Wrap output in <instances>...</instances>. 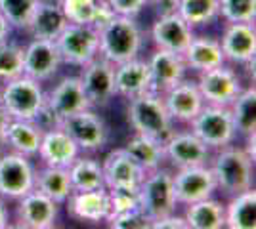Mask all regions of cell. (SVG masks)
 <instances>
[{
    "instance_id": "6da1fadb",
    "label": "cell",
    "mask_w": 256,
    "mask_h": 229,
    "mask_svg": "<svg viewBox=\"0 0 256 229\" xmlns=\"http://www.w3.org/2000/svg\"><path fill=\"white\" fill-rule=\"evenodd\" d=\"M208 166L216 180V187L226 195L232 197L254 187V157L245 147H237L232 143L216 149Z\"/></svg>"
},
{
    "instance_id": "7a4b0ae2",
    "label": "cell",
    "mask_w": 256,
    "mask_h": 229,
    "mask_svg": "<svg viewBox=\"0 0 256 229\" xmlns=\"http://www.w3.org/2000/svg\"><path fill=\"white\" fill-rule=\"evenodd\" d=\"M126 117L136 134H144L160 143H164L176 132L174 120L164 107L162 94L153 90L128 99Z\"/></svg>"
},
{
    "instance_id": "3957f363",
    "label": "cell",
    "mask_w": 256,
    "mask_h": 229,
    "mask_svg": "<svg viewBox=\"0 0 256 229\" xmlns=\"http://www.w3.org/2000/svg\"><path fill=\"white\" fill-rule=\"evenodd\" d=\"M100 34V55L111 63H122L138 57L142 50V29L136 23V17L115 15Z\"/></svg>"
},
{
    "instance_id": "277c9868",
    "label": "cell",
    "mask_w": 256,
    "mask_h": 229,
    "mask_svg": "<svg viewBox=\"0 0 256 229\" xmlns=\"http://www.w3.org/2000/svg\"><path fill=\"white\" fill-rule=\"evenodd\" d=\"M0 105L8 111L12 119L38 120L46 105V92L42 82L27 75L2 82Z\"/></svg>"
},
{
    "instance_id": "5b68a950",
    "label": "cell",
    "mask_w": 256,
    "mask_h": 229,
    "mask_svg": "<svg viewBox=\"0 0 256 229\" xmlns=\"http://www.w3.org/2000/svg\"><path fill=\"white\" fill-rule=\"evenodd\" d=\"M88 107L90 103L84 94L80 76H64L46 94V105H44L42 115L38 117V122L44 128L58 126L64 119Z\"/></svg>"
},
{
    "instance_id": "8992f818",
    "label": "cell",
    "mask_w": 256,
    "mask_h": 229,
    "mask_svg": "<svg viewBox=\"0 0 256 229\" xmlns=\"http://www.w3.org/2000/svg\"><path fill=\"white\" fill-rule=\"evenodd\" d=\"M140 193V208L148 216L151 224L155 220L162 218L166 214L176 212V197L172 187V172L166 168H157L148 172L138 187Z\"/></svg>"
},
{
    "instance_id": "52a82bcc",
    "label": "cell",
    "mask_w": 256,
    "mask_h": 229,
    "mask_svg": "<svg viewBox=\"0 0 256 229\" xmlns=\"http://www.w3.org/2000/svg\"><path fill=\"white\" fill-rule=\"evenodd\" d=\"M190 130L214 151L222 149L226 145H232L237 138L232 111L224 105L204 103L203 109L190 122Z\"/></svg>"
},
{
    "instance_id": "ba28073f",
    "label": "cell",
    "mask_w": 256,
    "mask_h": 229,
    "mask_svg": "<svg viewBox=\"0 0 256 229\" xmlns=\"http://www.w3.org/2000/svg\"><path fill=\"white\" fill-rule=\"evenodd\" d=\"M54 42L67 65L84 67L100 55V34L92 25L67 23Z\"/></svg>"
},
{
    "instance_id": "9c48e42d",
    "label": "cell",
    "mask_w": 256,
    "mask_h": 229,
    "mask_svg": "<svg viewBox=\"0 0 256 229\" xmlns=\"http://www.w3.org/2000/svg\"><path fill=\"white\" fill-rule=\"evenodd\" d=\"M58 126H62L73 138L80 153H96L104 149L109 142V126L94 107L78 111L64 119Z\"/></svg>"
},
{
    "instance_id": "30bf717a",
    "label": "cell",
    "mask_w": 256,
    "mask_h": 229,
    "mask_svg": "<svg viewBox=\"0 0 256 229\" xmlns=\"http://www.w3.org/2000/svg\"><path fill=\"white\" fill-rule=\"evenodd\" d=\"M34 170L31 157L10 149L0 153V197L18 201L34 189Z\"/></svg>"
},
{
    "instance_id": "8fae6325",
    "label": "cell",
    "mask_w": 256,
    "mask_h": 229,
    "mask_svg": "<svg viewBox=\"0 0 256 229\" xmlns=\"http://www.w3.org/2000/svg\"><path fill=\"white\" fill-rule=\"evenodd\" d=\"M172 187H174L176 203L182 207L214 197L218 189L208 164L176 168V172H172Z\"/></svg>"
},
{
    "instance_id": "7c38bea8",
    "label": "cell",
    "mask_w": 256,
    "mask_h": 229,
    "mask_svg": "<svg viewBox=\"0 0 256 229\" xmlns=\"http://www.w3.org/2000/svg\"><path fill=\"white\" fill-rule=\"evenodd\" d=\"M60 220V205L50 197L31 189L16 201V226L25 229H52Z\"/></svg>"
},
{
    "instance_id": "4fadbf2b",
    "label": "cell",
    "mask_w": 256,
    "mask_h": 229,
    "mask_svg": "<svg viewBox=\"0 0 256 229\" xmlns=\"http://www.w3.org/2000/svg\"><path fill=\"white\" fill-rule=\"evenodd\" d=\"M80 82L84 88V94L88 98L90 107H107L111 103V99L117 96L115 92V63H111L109 59L98 55L96 59H92L90 63L80 67Z\"/></svg>"
},
{
    "instance_id": "5bb4252c",
    "label": "cell",
    "mask_w": 256,
    "mask_h": 229,
    "mask_svg": "<svg viewBox=\"0 0 256 229\" xmlns=\"http://www.w3.org/2000/svg\"><path fill=\"white\" fill-rule=\"evenodd\" d=\"M197 88L208 105H224L230 107L237 94L243 90L241 76L230 65H218L214 69L199 73Z\"/></svg>"
},
{
    "instance_id": "9a60e30c",
    "label": "cell",
    "mask_w": 256,
    "mask_h": 229,
    "mask_svg": "<svg viewBox=\"0 0 256 229\" xmlns=\"http://www.w3.org/2000/svg\"><path fill=\"white\" fill-rule=\"evenodd\" d=\"M210 157L212 149L201 142L192 130L174 132L164 142V161H168L174 168L208 164Z\"/></svg>"
},
{
    "instance_id": "2e32d148",
    "label": "cell",
    "mask_w": 256,
    "mask_h": 229,
    "mask_svg": "<svg viewBox=\"0 0 256 229\" xmlns=\"http://www.w3.org/2000/svg\"><path fill=\"white\" fill-rule=\"evenodd\" d=\"M64 63L62 54L54 40H40L32 38L25 46L23 55V75L31 76L38 82L50 80Z\"/></svg>"
},
{
    "instance_id": "e0dca14e",
    "label": "cell",
    "mask_w": 256,
    "mask_h": 229,
    "mask_svg": "<svg viewBox=\"0 0 256 229\" xmlns=\"http://www.w3.org/2000/svg\"><path fill=\"white\" fill-rule=\"evenodd\" d=\"M226 63L246 65L254 61L256 29L254 23H228L220 38Z\"/></svg>"
},
{
    "instance_id": "ac0fdd59",
    "label": "cell",
    "mask_w": 256,
    "mask_h": 229,
    "mask_svg": "<svg viewBox=\"0 0 256 229\" xmlns=\"http://www.w3.org/2000/svg\"><path fill=\"white\" fill-rule=\"evenodd\" d=\"M69 218L82 224H104L109 218V195L107 187L92 191H71L64 203Z\"/></svg>"
},
{
    "instance_id": "d6986e66",
    "label": "cell",
    "mask_w": 256,
    "mask_h": 229,
    "mask_svg": "<svg viewBox=\"0 0 256 229\" xmlns=\"http://www.w3.org/2000/svg\"><path fill=\"white\" fill-rule=\"evenodd\" d=\"M162 99H164V107L168 111L170 119L182 124H190L204 105V99L197 88V82L188 80V78L168 88L162 94Z\"/></svg>"
},
{
    "instance_id": "ffe728a7",
    "label": "cell",
    "mask_w": 256,
    "mask_h": 229,
    "mask_svg": "<svg viewBox=\"0 0 256 229\" xmlns=\"http://www.w3.org/2000/svg\"><path fill=\"white\" fill-rule=\"evenodd\" d=\"M193 38V29L182 19L176 11L159 13L151 27V40L155 48L184 54L190 40Z\"/></svg>"
},
{
    "instance_id": "44dd1931",
    "label": "cell",
    "mask_w": 256,
    "mask_h": 229,
    "mask_svg": "<svg viewBox=\"0 0 256 229\" xmlns=\"http://www.w3.org/2000/svg\"><path fill=\"white\" fill-rule=\"evenodd\" d=\"M78 155H80L78 145L73 142V138L62 126L44 128L42 142H40V147L36 153V157L42 161V164L69 168Z\"/></svg>"
},
{
    "instance_id": "7402d4cb",
    "label": "cell",
    "mask_w": 256,
    "mask_h": 229,
    "mask_svg": "<svg viewBox=\"0 0 256 229\" xmlns=\"http://www.w3.org/2000/svg\"><path fill=\"white\" fill-rule=\"evenodd\" d=\"M148 65L151 73V90L159 94H164L168 88L184 80L188 73L184 55L168 52V50H159V48L151 54Z\"/></svg>"
},
{
    "instance_id": "603a6c76",
    "label": "cell",
    "mask_w": 256,
    "mask_h": 229,
    "mask_svg": "<svg viewBox=\"0 0 256 229\" xmlns=\"http://www.w3.org/2000/svg\"><path fill=\"white\" fill-rule=\"evenodd\" d=\"M106 187H140L146 178V170L140 166L122 147L107 153L102 161Z\"/></svg>"
},
{
    "instance_id": "cb8c5ba5",
    "label": "cell",
    "mask_w": 256,
    "mask_h": 229,
    "mask_svg": "<svg viewBox=\"0 0 256 229\" xmlns=\"http://www.w3.org/2000/svg\"><path fill=\"white\" fill-rule=\"evenodd\" d=\"M151 90V73L148 61L134 57L115 65V92L124 99H132Z\"/></svg>"
},
{
    "instance_id": "d4e9b609",
    "label": "cell",
    "mask_w": 256,
    "mask_h": 229,
    "mask_svg": "<svg viewBox=\"0 0 256 229\" xmlns=\"http://www.w3.org/2000/svg\"><path fill=\"white\" fill-rule=\"evenodd\" d=\"M67 17L64 10L60 6V2L52 0H40V4L36 6V10L32 13L31 21L27 25V33L32 38H40V40H56L62 31L67 27Z\"/></svg>"
},
{
    "instance_id": "484cf974",
    "label": "cell",
    "mask_w": 256,
    "mask_h": 229,
    "mask_svg": "<svg viewBox=\"0 0 256 229\" xmlns=\"http://www.w3.org/2000/svg\"><path fill=\"white\" fill-rule=\"evenodd\" d=\"M182 55H184L188 69L197 71V73H203V71L226 63L220 40H216L212 36H204V34H193V38Z\"/></svg>"
},
{
    "instance_id": "4316f807",
    "label": "cell",
    "mask_w": 256,
    "mask_h": 229,
    "mask_svg": "<svg viewBox=\"0 0 256 229\" xmlns=\"http://www.w3.org/2000/svg\"><path fill=\"white\" fill-rule=\"evenodd\" d=\"M44 126L38 120L12 119L6 130V147L10 151L22 153L25 157H36L42 142Z\"/></svg>"
},
{
    "instance_id": "83f0119b",
    "label": "cell",
    "mask_w": 256,
    "mask_h": 229,
    "mask_svg": "<svg viewBox=\"0 0 256 229\" xmlns=\"http://www.w3.org/2000/svg\"><path fill=\"white\" fill-rule=\"evenodd\" d=\"M184 220L188 229H224L226 228V205L214 197L186 205Z\"/></svg>"
},
{
    "instance_id": "f1b7e54d",
    "label": "cell",
    "mask_w": 256,
    "mask_h": 229,
    "mask_svg": "<svg viewBox=\"0 0 256 229\" xmlns=\"http://www.w3.org/2000/svg\"><path fill=\"white\" fill-rule=\"evenodd\" d=\"M34 189H38L40 193H44L52 201H56L60 207H64L67 197L71 195V191H73L69 170L60 168V166H46V164H42L38 170H34Z\"/></svg>"
},
{
    "instance_id": "f546056e",
    "label": "cell",
    "mask_w": 256,
    "mask_h": 229,
    "mask_svg": "<svg viewBox=\"0 0 256 229\" xmlns=\"http://www.w3.org/2000/svg\"><path fill=\"white\" fill-rule=\"evenodd\" d=\"M226 228L254 229L256 228V189H245L232 195L226 205Z\"/></svg>"
},
{
    "instance_id": "4dcf8cb0",
    "label": "cell",
    "mask_w": 256,
    "mask_h": 229,
    "mask_svg": "<svg viewBox=\"0 0 256 229\" xmlns=\"http://www.w3.org/2000/svg\"><path fill=\"white\" fill-rule=\"evenodd\" d=\"M122 149L146 170V174L160 168L164 163V143L148 138L144 134L134 132V136L128 140L126 145H122Z\"/></svg>"
},
{
    "instance_id": "1f68e13d",
    "label": "cell",
    "mask_w": 256,
    "mask_h": 229,
    "mask_svg": "<svg viewBox=\"0 0 256 229\" xmlns=\"http://www.w3.org/2000/svg\"><path fill=\"white\" fill-rule=\"evenodd\" d=\"M67 170H69L73 191H92V189L106 187L102 161H98L94 157L78 155Z\"/></svg>"
},
{
    "instance_id": "d6a6232c",
    "label": "cell",
    "mask_w": 256,
    "mask_h": 229,
    "mask_svg": "<svg viewBox=\"0 0 256 229\" xmlns=\"http://www.w3.org/2000/svg\"><path fill=\"white\" fill-rule=\"evenodd\" d=\"M235 132L241 136H252L256 130V88H243L230 105Z\"/></svg>"
},
{
    "instance_id": "836d02e7",
    "label": "cell",
    "mask_w": 256,
    "mask_h": 229,
    "mask_svg": "<svg viewBox=\"0 0 256 229\" xmlns=\"http://www.w3.org/2000/svg\"><path fill=\"white\" fill-rule=\"evenodd\" d=\"M176 13L192 29H199L220 17V0H178Z\"/></svg>"
},
{
    "instance_id": "e575fe53",
    "label": "cell",
    "mask_w": 256,
    "mask_h": 229,
    "mask_svg": "<svg viewBox=\"0 0 256 229\" xmlns=\"http://www.w3.org/2000/svg\"><path fill=\"white\" fill-rule=\"evenodd\" d=\"M23 55L25 46L22 44L12 40L0 44V82H8L23 75Z\"/></svg>"
},
{
    "instance_id": "d590c367",
    "label": "cell",
    "mask_w": 256,
    "mask_h": 229,
    "mask_svg": "<svg viewBox=\"0 0 256 229\" xmlns=\"http://www.w3.org/2000/svg\"><path fill=\"white\" fill-rule=\"evenodd\" d=\"M40 0H0V11L12 29H27Z\"/></svg>"
},
{
    "instance_id": "8d00e7d4",
    "label": "cell",
    "mask_w": 256,
    "mask_h": 229,
    "mask_svg": "<svg viewBox=\"0 0 256 229\" xmlns=\"http://www.w3.org/2000/svg\"><path fill=\"white\" fill-rule=\"evenodd\" d=\"M220 17L226 23H254L256 0H220Z\"/></svg>"
},
{
    "instance_id": "74e56055",
    "label": "cell",
    "mask_w": 256,
    "mask_h": 229,
    "mask_svg": "<svg viewBox=\"0 0 256 229\" xmlns=\"http://www.w3.org/2000/svg\"><path fill=\"white\" fill-rule=\"evenodd\" d=\"M107 195H109V208H111L109 216L140 208L138 187H107Z\"/></svg>"
},
{
    "instance_id": "f35d334b",
    "label": "cell",
    "mask_w": 256,
    "mask_h": 229,
    "mask_svg": "<svg viewBox=\"0 0 256 229\" xmlns=\"http://www.w3.org/2000/svg\"><path fill=\"white\" fill-rule=\"evenodd\" d=\"M96 2L98 0H60V6L69 23L90 25L96 10Z\"/></svg>"
},
{
    "instance_id": "ab89813d",
    "label": "cell",
    "mask_w": 256,
    "mask_h": 229,
    "mask_svg": "<svg viewBox=\"0 0 256 229\" xmlns=\"http://www.w3.org/2000/svg\"><path fill=\"white\" fill-rule=\"evenodd\" d=\"M107 228L111 229H150L151 222L142 212V208H134L122 214H115L106 220Z\"/></svg>"
},
{
    "instance_id": "60d3db41",
    "label": "cell",
    "mask_w": 256,
    "mask_h": 229,
    "mask_svg": "<svg viewBox=\"0 0 256 229\" xmlns=\"http://www.w3.org/2000/svg\"><path fill=\"white\" fill-rule=\"evenodd\" d=\"M107 2L117 15H126V17H136L148 6V0H107Z\"/></svg>"
},
{
    "instance_id": "b9f144b4",
    "label": "cell",
    "mask_w": 256,
    "mask_h": 229,
    "mask_svg": "<svg viewBox=\"0 0 256 229\" xmlns=\"http://www.w3.org/2000/svg\"><path fill=\"white\" fill-rule=\"evenodd\" d=\"M115 15H117V13L113 11V8L109 6L107 0H98L96 10H94V17H92V23H90V25H92L96 31H100V29H104Z\"/></svg>"
},
{
    "instance_id": "7bdbcfd3",
    "label": "cell",
    "mask_w": 256,
    "mask_h": 229,
    "mask_svg": "<svg viewBox=\"0 0 256 229\" xmlns=\"http://www.w3.org/2000/svg\"><path fill=\"white\" fill-rule=\"evenodd\" d=\"M151 228L153 229H188V224H186L184 216H178L176 212H172V214H166V216H162V218L155 220V222L151 224Z\"/></svg>"
},
{
    "instance_id": "ee69618b",
    "label": "cell",
    "mask_w": 256,
    "mask_h": 229,
    "mask_svg": "<svg viewBox=\"0 0 256 229\" xmlns=\"http://www.w3.org/2000/svg\"><path fill=\"white\" fill-rule=\"evenodd\" d=\"M12 117L8 115V111L0 105V153L6 151V130H8V124H10Z\"/></svg>"
},
{
    "instance_id": "f6af8a7d",
    "label": "cell",
    "mask_w": 256,
    "mask_h": 229,
    "mask_svg": "<svg viewBox=\"0 0 256 229\" xmlns=\"http://www.w3.org/2000/svg\"><path fill=\"white\" fill-rule=\"evenodd\" d=\"M176 4H178V0H148V6H153L159 13L176 11Z\"/></svg>"
},
{
    "instance_id": "bcb514c9",
    "label": "cell",
    "mask_w": 256,
    "mask_h": 229,
    "mask_svg": "<svg viewBox=\"0 0 256 229\" xmlns=\"http://www.w3.org/2000/svg\"><path fill=\"white\" fill-rule=\"evenodd\" d=\"M8 228H12L10 210L6 207V199L0 197V229H8Z\"/></svg>"
},
{
    "instance_id": "7dc6e473",
    "label": "cell",
    "mask_w": 256,
    "mask_h": 229,
    "mask_svg": "<svg viewBox=\"0 0 256 229\" xmlns=\"http://www.w3.org/2000/svg\"><path fill=\"white\" fill-rule=\"evenodd\" d=\"M10 34H12V25L6 21V17H4L2 11H0V44L10 40Z\"/></svg>"
},
{
    "instance_id": "c3c4849f",
    "label": "cell",
    "mask_w": 256,
    "mask_h": 229,
    "mask_svg": "<svg viewBox=\"0 0 256 229\" xmlns=\"http://www.w3.org/2000/svg\"><path fill=\"white\" fill-rule=\"evenodd\" d=\"M0 94H2V82H0Z\"/></svg>"
}]
</instances>
